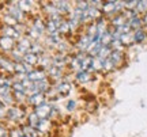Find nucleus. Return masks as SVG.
Returning <instances> with one entry per match:
<instances>
[{"mask_svg":"<svg viewBox=\"0 0 147 137\" xmlns=\"http://www.w3.org/2000/svg\"><path fill=\"white\" fill-rule=\"evenodd\" d=\"M128 25H129V27H132V29L139 30V29H140V25H142V19H140L139 16H136V18H134V19H131V21L128 22Z\"/></svg>","mask_w":147,"mask_h":137,"instance_id":"obj_25","label":"nucleus"},{"mask_svg":"<svg viewBox=\"0 0 147 137\" xmlns=\"http://www.w3.org/2000/svg\"><path fill=\"white\" fill-rule=\"evenodd\" d=\"M144 38H146V33L143 31L142 29L136 30L135 34H134V41H135V42H143V41H144Z\"/></svg>","mask_w":147,"mask_h":137,"instance_id":"obj_21","label":"nucleus"},{"mask_svg":"<svg viewBox=\"0 0 147 137\" xmlns=\"http://www.w3.org/2000/svg\"><path fill=\"white\" fill-rule=\"evenodd\" d=\"M109 58H110V61L115 64V67H116L119 63H121V60H123V53H121L120 50H113V52L110 53Z\"/></svg>","mask_w":147,"mask_h":137,"instance_id":"obj_15","label":"nucleus"},{"mask_svg":"<svg viewBox=\"0 0 147 137\" xmlns=\"http://www.w3.org/2000/svg\"><path fill=\"white\" fill-rule=\"evenodd\" d=\"M14 71H15L18 75H26V74H30L32 72V69L29 68V65L26 63H16L14 65Z\"/></svg>","mask_w":147,"mask_h":137,"instance_id":"obj_7","label":"nucleus"},{"mask_svg":"<svg viewBox=\"0 0 147 137\" xmlns=\"http://www.w3.org/2000/svg\"><path fill=\"white\" fill-rule=\"evenodd\" d=\"M52 106L47 102H44V103L36 107V114L40 120H48V117L52 116Z\"/></svg>","mask_w":147,"mask_h":137,"instance_id":"obj_1","label":"nucleus"},{"mask_svg":"<svg viewBox=\"0 0 147 137\" xmlns=\"http://www.w3.org/2000/svg\"><path fill=\"white\" fill-rule=\"evenodd\" d=\"M53 4H56V10L59 11V14H68L69 12V4L67 1H55Z\"/></svg>","mask_w":147,"mask_h":137,"instance_id":"obj_11","label":"nucleus"},{"mask_svg":"<svg viewBox=\"0 0 147 137\" xmlns=\"http://www.w3.org/2000/svg\"><path fill=\"white\" fill-rule=\"evenodd\" d=\"M0 109H4V107H3V103H1V100H0Z\"/></svg>","mask_w":147,"mask_h":137,"instance_id":"obj_42","label":"nucleus"},{"mask_svg":"<svg viewBox=\"0 0 147 137\" xmlns=\"http://www.w3.org/2000/svg\"><path fill=\"white\" fill-rule=\"evenodd\" d=\"M47 30L51 33V35H52V34H56V33L59 31V22H55L53 19H51L47 25Z\"/></svg>","mask_w":147,"mask_h":137,"instance_id":"obj_19","label":"nucleus"},{"mask_svg":"<svg viewBox=\"0 0 147 137\" xmlns=\"http://www.w3.org/2000/svg\"><path fill=\"white\" fill-rule=\"evenodd\" d=\"M14 65L15 64H12V63H10L8 60H5V58H0V67L3 69H5V71H14Z\"/></svg>","mask_w":147,"mask_h":137,"instance_id":"obj_20","label":"nucleus"},{"mask_svg":"<svg viewBox=\"0 0 147 137\" xmlns=\"http://www.w3.org/2000/svg\"><path fill=\"white\" fill-rule=\"evenodd\" d=\"M10 15L14 16L16 21H21L22 16H23V12H22V10L18 7V5H12L10 8Z\"/></svg>","mask_w":147,"mask_h":137,"instance_id":"obj_17","label":"nucleus"},{"mask_svg":"<svg viewBox=\"0 0 147 137\" xmlns=\"http://www.w3.org/2000/svg\"><path fill=\"white\" fill-rule=\"evenodd\" d=\"M48 64H49V58L44 57V58H42V65H48Z\"/></svg>","mask_w":147,"mask_h":137,"instance_id":"obj_40","label":"nucleus"},{"mask_svg":"<svg viewBox=\"0 0 147 137\" xmlns=\"http://www.w3.org/2000/svg\"><path fill=\"white\" fill-rule=\"evenodd\" d=\"M33 29H34L38 34H42V33L47 30V26L44 25V22L41 21V18H36L34 22H33Z\"/></svg>","mask_w":147,"mask_h":137,"instance_id":"obj_13","label":"nucleus"},{"mask_svg":"<svg viewBox=\"0 0 147 137\" xmlns=\"http://www.w3.org/2000/svg\"><path fill=\"white\" fill-rule=\"evenodd\" d=\"M49 128H51V124H49V121L48 120H40V122H38V125H37V130H38V133H45L49 130Z\"/></svg>","mask_w":147,"mask_h":137,"instance_id":"obj_14","label":"nucleus"},{"mask_svg":"<svg viewBox=\"0 0 147 137\" xmlns=\"http://www.w3.org/2000/svg\"><path fill=\"white\" fill-rule=\"evenodd\" d=\"M29 103L30 105H34L37 107V106H40L41 103H44V94L42 92H36V94H33L29 96Z\"/></svg>","mask_w":147,"mask_h":137,"instance_id":"obj_8","label":"nucleus"},{"mask_svg":"<svg viewBox=\"0 0 147 137\" xmlns=\"http://www.w3.org/2000/svg\"><path fill=\"white\" fill-rule=\"evenodd\" d=\"M0 99H1V103L4 102V103H7V105H11L12 103V98H11V95H4V96H0Z\"/></svg>","mask_w":147,"mask_h":137,"instance_id":"obj_36","label":"nucleus"},{"mask_svg":"<svg viewBox=\"0 0 147 137\" xmlns=\"http://www.w3.org/2000/svg\"><path fill=\"white\" fill-rule=\"evenodd\" d=\"M30 46H32V43H30V39H29V38H21V39H19V43H18V49H16V52L23 53V56H25L26 53H29Z\"/></svg>","mask_w":147,"mask_h":137,"instance_id":"obj_3","label":"nucleus"},{"mask_svg":"<svg viewBox=\"0 0 147 137\" xmlns=\"http://www.w3.org/2000/svg\"><path fill=\"white\" fill-rule=\"evenodd\" d=\"M45 79V72L44 71H32L30 74H27V80L30 83H38L41 80Z\"/></svg>","mask_w":147,"mask_h":137,"instance_id":"obj_2","label":"nucleus"},{"mask_svg":"<svg viewBox=\"0 0 147 137\" xmlns=\"http://www.w3.org/2000/svg\"><path fill=\"white\" fill-rule=\"evenodd\" d=\"M90 74L89 72H86V71H79L78 74H76V80L80 82V83H87L90 82Z\"/></svg>","mask_w":147,"mask_h":137,"instance_id":"obj_18","label":"nucleus"},{"mask_svg":"<svg viewBox=\"0 0 147 137\" xmlns=\"http://www.w3.org/2000/svg\"><path fill=\"white\" fill-rule=\"evenodd\" d=\"M57 92L61 95H68L71 92V84L68 82H60L57 84Z\"/></svg>","mask_w":147,"mask_h":137,"instance_id":"obj_12","label":"nucleus"},{"mask_svg":"<svg viewBox=\"0 0 147 137\" xmlns=\"http://www.w3.org/2000/svg\"><path fill=\"white\" fill-rule=\"evenodd\" d=\"M10 86H4V87H1L0 88V96H4V95H8L10 94Z\"/></svg>","mask_w":147,"mask_h":137,"instance_id":"obj_37","label":"nucleus"},{"mask_svg":"<svg viewBox=\"0 0 147 137\" xmlns=\"http://www.w3.org/2000/svg\"><path fill=\"white\" fill-rule=\"evenodd\" d=\"M49 75L52 76V78H59L60 75H61V71H60V68H56V67H51V72H49Z\"/></svg>","mask_w":147,"mask_h":137,"instance_id":"obj_31","label":"nucleus"},{"mask_svg":"<svg viewBox=\"0 0 147 137\" xmlns=\"http://www.w3.org/2000/svg\"><path fill=\"white\" fill-rule=\"evenodd\" d=\"M120 42H121V45H131L134 42V37H132L129 33L128 34H123L120 37Z\"/></svg>","mask_w":147,"mask_h":137,"instance_id":"obj_24","label":"nucleus"},{"mask_svg":"<svg viewBox=\"0 0 147 137\" xmlns=\"http://www.w3.org/2000/svg\"><path fill=\"white\" fill-rule=\"evenodd\" d=\"M30 52L34 53V54H37V53H42V46H40V43H32Z\"/></svg>","mask_w":147,"mask_h":137,"instance_id":"obj_30","label":"nucleus"},{"mask_svg":"<svg viewBox=\"0 0 147 137\" xmlns=\"http://www.w3.org/2000/svg\"><path fill=\"white\" fill-rule=\"evenodd\" d=\"M22 132H23V134L26 137H40L38 130H36V129L32 126H23L22 128Z\"/></svg>","mask_w":147,"mask_h":137,"instance_id":"obj_16","label":"nucleus"},{"mask_svg":"<svg viewBox=\"0 0 147 137\" xmlns=\"http://www.w3.org/2000/svg\"><path fill=\"white\" fill-rule=\"evenodd\" d=\"M59 31L63 33V34H64V33H67V31H69L68 22H67V21H63V19L59 22Z\"/></svg>","mask_w":147,"mask_h":137,"instance_id":"obj_28","label":"nucleus"},{"mask_svg":"<svg viewBox=\"0 0 147 137\" xmlns=\"http://www.w3.org/2000/svg\"><path fill=\"white\" fill-rule=\"evenodd\" d=\"M143 22H144V23H146V25H147V14H146V15H144V18H143Z\"/></svg>","mask_w":147,"mask_h":137,"instance_id":"obj_41","label":"nucleus"},{"mask_svg":"<svg viewBox=\"0 0 147 137\" xmlns=\"http://www.w3.org/2000/svg\"><path fill=\"white\" fill-rule=\"evenodd\" d=\"M38 122H40V118L37 117L36 113L29 116V126H32V128H34V129H36L37 125H38Z\"/></svg>","mask_w":147,"mask_h":137,"instance_id":"obj_26","label":"nucleus"},{"mask_svg":"<svg viewBox=\"0 0 147 137\" xmlns=\"http://www.w3.org/2000/svg\"><path fill=\"white\" fill-rule=\"evenodd\" d=\"M15 46V42H14V39H11L8 37H0V49H3L5 52H8V50H12Z\"/></svg>","mask_w":147,"mask_h":137,"instance_id":"obj_5","label":"nucleus"},{"mask_svg":"<svg viewBox=\"0 0 147 137\" xmlns=\"http://www.w3.org/2000/svg\"><path fill=\"white\" fill-rule=\"evenodd\" d=\"M91 42H93V38L90 37V35L82 37L80 39H79V42H78V47L80 49V50H87L89 46L91 45Z\"/></svg>","mask_w":147,"mask_h":137,"instance_id":"obj_9","label":"nucleus"},{"mask_svg":"<svg viewBox=\"0 0 147 137\" xmlns=\"http://www.w3.org/2000/svg\"><path fill=\"white\" fill-rule=\"evenodd\" d=\"M22 60H23V63H26L27 65H34V64L38 63V56L34 54V53H32V52H29L23 56Z\"/></svg>","mask_w":147,"mask_h":137,"instance_id":"obj_10","label":"nucleus"},{"mask_svg":"<svg viewBox=\"0 0 147 137\" xmlns=\"http://www.w3.org/2000/svg\"><path fill=\"white\" fill-rule=\"evenodd\" d=\"M4 19H5V22L8 23V26H11V25H16V23H18V21H16L12 15H10V14H8V15H5Z\"/></svg>","mask_w":147,"mask_h":137,"instance_id":"obj_32","label":"nucleus"},{"mask_svg":"<svg viewBox=\"0 0 147 137\" xmlns=\"http://www.w3.org/2000/svg\"><path fill=\"white\" fill-rule=\"evenodd\" d=\"M0 137H7V130L3 126H0Z\"/></svg>","mask_w":147,"mask_h":137,"instance_id":"obj_39","label":"nucleus"},{"mask_svg":"<svg viewBox=\"0 0 147 137\" xmlns=\"http://www.w3.org/2000/svg\"><path fill=\"white\" fill-rule=\"evenodd\" d=\"M7 117L11 121H18V120H21L23 117V111L21 109H18V107H10L7 110Z\"/></svg>","mask_w":147,"mask_h":137,"instance_id":"obj_4","label":"nucleus"},{"mask_svg":"<svg viewBox=\"0 0 147 137\" xmlns=\"http://www.w3.org/2000/svg\"><path fill=\"white\" fill-rule=\"evenodd\" d=\"M4 86H10V82H8V80L1 79V78H0V88H1V87H4Z\"/></svg>","mask_w":147,"mask_h":137,"instance_id":"obj_38","label":"nucleus"},{"mask_svg":"<svg viewBox=\"0 0 147 137\" xmlns=\"http://www.w3.org/2000/svg\"><path fill=\"white\" fill-rule=\"evenodd\" d=\"M22 11L23 10H30V7H32V3L30 1H19V5H18Z\"/></svg>","mask_w":147,"mask_h":137,"instance_id":"obj_34","label":"nucleus"},{"mask_svg":"<svg viewBox=\"0 0 147 137\" xmlns=\"http://www.w3.org/2000/svg\"><path fill=\"white\" fill-rule=\"evenodd\" d=\"M3 33H4V37H8L11 39H18L19 38V31L16 30V27L14 26H4L3 27Z\"/></svg>","mask_w":147,"mask_h":137,"instance_id":"obj_6","label":"nucleus"},{"mask_svg":"<svg viewBox=\"0 0 147 137\" xmlns=\"http://www.w3.org/2000/svg\"><path fill=\"white\" fill-rule=\"evenodd\" d=\"M65 107H67V110L68 111H74L75 109H76V102H75V100H68L67 105H65Z\"/></svg>","mask_w":147,"mask_h":137,"instance_id":"obj_35","label":"nucleus"},{"mask_svg":"<svg viewBox=\"0 0 147 137\" xmlns=\"http://www.w3.org/2000/svg\"><path fill=\"white\" fill-rule=\"evenodd\" d=\"M100 69H102V60H101V58H94V60H93L91 71H100Z\"/></svg>","mask_w":147,"mask_h":137,"instance_id":"obj_29","label":"nucleus"},{"mask_svg":"<svg viewBox=\"0 0 147 137\" xmlns=\"http://www.w3.org/2000/svg\"><path fill=\"white\" fill-rule=\"evenodd\" d=\"M115 68V64L110 61V58H105V60H102V69L104 71H112V69Z\"/></svg>","mask_w":147,"mask_h":137,"instance_id":"obj_27","label":"nucleus"},{"mask_svg":"<svg viewBox=\"0 0 147 137\" xmlns=\"http://www.w3.org/2000/svg\"><path fill=\"white\" fill-rule=\"evenodd\" d=\"M136 10L143 12V11H147V1H138Z\"/></svg>","mask_w":147,"mask_h":137,"instance_id":"obj_33","label":"nucleus"},{"mask_svg":"<svg viewBox=\"0 0 147 137\" xmlns=\"http://www.w3.org/2000/svg\"><path fill=\"white\" fill-rule=\"evenodd\" d=\"M102 8H104V11L106 14L113 12V11H116V1H106V3H104Z\"/></svg>","mask_w":147,"mask_h":137,"instance_id":"obj_22","label":"nucleus"},{"mask_svg":"<svg viewBox=\"0 0 147 137\" xmlns=\"http://www.w3.org/2000/svg\"><path fill=\"white\" fill-rule=\"evenodd\" d=\"M64 64H65V58L63 56H56V57L52 60V65L56 67V68H61Z\"/></svg>","mask_w":147,"mask_h":137,"instance_id":"obj_23","label":"nucleus"}]
</instances>
